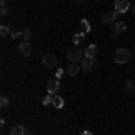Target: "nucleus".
<instances>
[{
  "label": "nucleus",
  "instance_id": "nucleus-26",
  "mask_svg": "<svg viewBox=\"0 0 135 135\" xmlns=\"http://www.w3.org/2000/svg\"><path fill=\"white\" fill-rule=\"evenodd\" d=\"M2 2H7V0H2Z\"/></svg>",
  "mask_w": 135,
  "mask_h": 135
},
{
  "label": "nucleus",
  "instance_id": "nucleus-25",
  "mask_svg": "<svg viewBox=\"0 0 135 135\" xmlns=\"http://www.w3.org/2000/svg\"><path fill=\"white\" fill-rule=\"evenodd\" d=\"M133 54H135V45H133Z\"/></svg>",
  "mask_w": 135,
  "mask_h": 135
},
{
  "label": "nucleus",
  "instance_id": "nucleus-23",
  "mask_svg": "<svg viewBox=\"0 0 135 135\" xmlns=\"http://www.w3.org/2000/svg\"><path fill=\"white\" fill-rule=\"evenodd\" d=\"M130 11H132V13H133V15H135V2H133V4H132V7H130Z\"/></svg>",
  "mask_w": 135,
  "mask_h": 135
},
{
  "label": "nucleus",
  "instance_id": "nucleus-10",
  "mask_svg": "<svg viewBox=\"0 0 135 135\" xmlns=\"http://www.w3.org/2000/svg\"><path fill=\"white\" fill-rule=\"evenodd\" d=\"M79 70H81V67H79L78 63H70V65H69V69H67L69 76H78V74H79Z\"/></svg>",
  "mask_w": 135,
  "mask_h": 135
},
{
  "label": "nucleus",
  "instance_id": "nucleus-18",
  "mask_svg": "<svg viewBox=\"0 0 135 135\" xmlns=\"http://www.w3.org/2000/svg\"><path fill=\"white\" fill-rule=\"evenodd\" d=\"M22 36H23V40L27 42V40L32 36V31H31V29H25V31H22Z\"/></svg>",
  "mask_w": 135,
  "mask_h": 135
},
{
  "label": "nucleus",
  "instance_id": "nucleus-1",
  "mask_svg": "<svg viewBox=\"0 0 135 135\" xmlns=\"http://www.w3.org/2000/svg\"><path fill=\"white\" fill-rule=\"evenodd\" d=\"M130 58H132V52L128 51V49H117L115 54H114L115 63H128Z\"/></svg>",
  "mask_w": 135,
  "mask_h": 135
},
{
  "label": "nucleus",
  "instance_id": "nucleus-8",
  "mask_svg": "<svg viewBox=\"0 0 135 135\" xmlns=\"http://www.w3.org/2000/svg\"><path fill=\"white\" fill-rule=\"evenodd\" d=\"M124 31H126V23L124 22H115L114 25H112V32H114L115 38H119V34L124 32Z\"/></svg>",
  "mask_w": 135,
  "mask_h": 135
},
{
  "label": "nucleus",
  "instance_id": "nucleus-20",
  "mask_svg": "<svg viewBox=\"0 0 135 135\" xmlns=\"http://www.w3.org/2000/svg\"><path fill=\"white\" fill-rule=\"evenodd\" d=\"M7 104H9V99H7L6 95H2V97H0V106H2V108H6Z\"/></svg>",
  "mask_w": 135,
  "mask_h": 135
},
{
  "label": "nucleus",
  "instance_id": "nucleus-6",
  "mask_svg": "<svg viewBox=\"0 0 135 135\" xmlns=\"http://www.w3.org/2000/svg\"><path fill=\"white\" fill-rule=\"evenodd\" d=\"M18 52H20L23 58H29L32 54V47H31V43L29 42H22L20 45H18Z\"/></svg>",
  "mask_w": 135,
  "mask_h": 135
},
{
  "label": "nucleus",
  "instance_id": "nucleus-9",
  "mask_svg": "<svg viewBox=\"0 0 135 135\" xmlns=\"http://www.w3.org/2000/svg\"><path fill=\"white\" fill-rule=\"evenodd\" d=\"M85 56H86V60H95V56H97V45H88L86 51H85Z\"/></svg>",
  "mask_w": 135,
  "mask_h": 135
},
{
  "label": "nucleus",
  "instance_id": "nucleus-16",
  "mask_svg": "<svg viewBox=\"0 0 135 135\" xmlns=\"http://www.w3.org/2000/svg\"><path fill=\"white\" fill-rule=\"evenodd\" d=\"M124 88H126V92H128V94H130V92H135V85H133V81H126Z\"/></svg>",
  "mask_w": 135,
  "mask_h": 135
},
{
  "label": "nucleus",
  "instance_id": "nucleus-7",
  "mask_svg": "<svg viewBox=\"0 0 135 135\" xmlns=\"http://www.w3.org/2000/svg\"><path fill=\"white\" fill-rule=\"evenodd\" d=\"M58 90H60V81H58V79H49V81H47V92L52 94V95H56Z\"/></svg>",
  "mask_w": 135,
  "mask_h": 135
},
{
  "label": "nucleus",
  "instance_id": "nucleus-14",
  "mask_svg": "<svg viewBox=\"0 0 135 135\" xmlns=\"http://www.w3.org/2000/svg\"><path fill=\"white\" fill-rule=\"evenodd\" d=\"M52 104H54L56 108H63V104H65V101H63L61 97H58V95H52Z\"/></svg>",
  "mask_w": 135,
  "mask_h": 135
},
{
  "label": "nucleus",
  "instance_id": "nucleus-17",
  "mask_svg": "<svg viewBox=\"0 0 135 135\" xmlns=\"http://www.w3.org/2000/svg\"><path fill=\"white\" fill-rule=\"evenodd\" d=\"M0 13H2V16H6V15L9 13V7H7V2H2V7H0Z\"/></svg>",
  "mask_w": 135,
  "mask_h": 135
},
{
  "label": "nucleus",
  "instance_id": "nucleus-2",
  "mask_svg": "<svg viewBox=\"0 0 135 135\" xmlns=\"http://www.w3.org/2000/svg\"><path fill=\"white\" fill-rule=\"evenodd\" d=\"M83 54H85V52L81 51V49L74 47V49H70V51L67 52V60H69L70 63H78V61H81V60H83Z\"/></svg>",
  "mask_w": 135,
  "mask_h": 135
},
{
  "label": "nucleus",
  "instance_id": "nucleus-22",
  "mask_svg": "<svg viewBox=\"0 0 135 135\" xmlns=\"http://www.w3.org/2000/svg\"><path fill=\"white\" fill-rule=\"evenodd\" d=\"M79 135H94V133H92V132H88V130H85V132H81Z\"/></svg>",
  "mask_w": 135,
  "mask_h": 135
},
{
  "label": "nucleus",
  "instance_id": "nucleus-24",
  "mask_svg": "<svg viewBox=\"0 0 135 135\" xmlns=\"http://www.w3.org/2000/svg\"><path fill=\"white\" fill-rule=\"evenodd\" d=\"M74 2H76V4H85L86 0H74Z\"/></svg>",
  "mask_w": 135,
  "mask_h": 135
},
{
  "label": "nucleus",
  "instance_id": "nucleus-11",
  "mask_svg": "<svg viewBox=\"0 0 135 135\" xmlns=\"http://www.w3.org/2000/svg\"><path fill=\"white\" fill-rule=\"evenodd\" d=\"M27 132H25V126H22V124H16V126H13L11 128V135H25Z\"/></svg>",
  "mask_w": 135,
  "mask_h": 135
},
{
  "label": "nucleus",
  "instance_id": "nucleus-3",
  "mask_svg": "<svg viewBox=\"0 0 135 135\" xmlns=\"http://www.w3.org/2000/svg\"><path fill=\"white\" fill-rule=\"evenodd\" d=\"M114 6H115V11H117L119 15H123V13H126V11H130V7H132V4H130L128 0H115Z\"/></svg>",
  "mask_w": 135,
  "mask_h": 135
},
{
  "label": "nucleus",
  "instance_id": "nucleus-21",
  "mask_svg": "<svg viewBox=\"0 0 135 135\" xmlns=\"http://www.w3.org/2000/svg\"><path fill=\"white\" fill-rule=\"evenodd\" d=\"M20 34H22L20 31H11V38H18Z\"/></svg>",
  "mask_w": 135,
  "mask_h": 135
},
{
  "label": "nucleus",
  "instance_id": "nucleus-12",
  "mask_svg": "<svg viewBox=\"0 0 135 135\" xmlns=\"http://www.w3.org/2000/svg\"><path fill=\"white\" fill-rule=\"evenodd\" d=\"M94 65H95V60H83V72H90L94 69Z\"/></svg>",
  "mask_w": 135,
  "mask_h": 135
},
{
  "label": "nucleus",
  "instance_id": "nucleus-15",
  "mask_svg": "<svg viewBox=\"0 0 135 135\" xmlns=\"http://www.w3.org/2000/svg\"><path fill=\"white\" fill-rule=\"evenodd\" d=\"M90 31V23H88V20H81V32H85V34H86V32Z\"/></svg>",
  "mask_w": 135,
  "mask_h": 135
},
{
  "label": "nucleus",
  "instance_id": "nucleus-5",
  "mask_svg": "<svg viewBox=\"0 0 135 135\" xmlns=\"http://www.w3.org/2000/svg\"><path fill=\"white\" fill-rule=\"evenodd\" d=\"M117 15H119L117 11H108V13H104L103 16H101V22H103V23H112V25H114L115 22H117Z\"/></svg>",
  "mask_w": 135,
  "mask_h": 135
},
{
  "label": "nucleus",
  "instance_id": "nucleus-4",
  "mask_svg": "<svg viewBox=\"0 0 135 135\" xmlns=\"http://www.w3.org/2000/svg\"><path fill=\"white\" fill-rule=\"evenodd\" d=\"M43 65H45L47 69H56V67H58V58H56L54 54H45V56H43Z\"/></svg>",
  "mask_w": 135,
  "mask_h": 135
},
{
  "label": "nucleus",
  "instance_id": "nucleus-13",
  "mask_svg": "<svg viewBox=\"0 0 135 135\" xmlns=\"http://www.w3.org/2000/svg\"><path fill=\"white\" fill-rule=\"evenodd\" d=\"M72 42L76 43V45H79L81 42H85V32H76L74 38H72Z\"/></svg>",
  "mask_w": 135,
  "mask_h": 135
},
{
  "label": "nucleus",
  "instance_id": "nucleus-19",
  "mask_svg": "<svg viewBox=\"0 0 135 135\" xmlns=\"http://www.w3.org/2000/svg\"><path fill=\"white\" fill-rule=\"evenodd\" d=\"M0 34H2V36H7V34H9V27H7V25H0Z\"/></svg>",
  "mask_w": 135,
  "mask_h": 135
}]
</instances>
